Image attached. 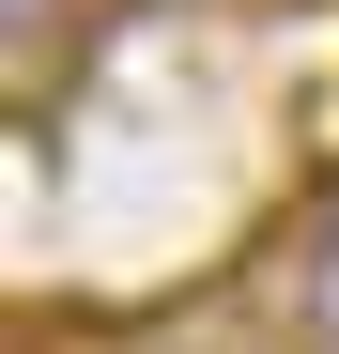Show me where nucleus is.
<instances>
[{
	"mask_svg": "<svg viewBox=\"0 0 339 354\" xmlns=\"http://www.w3.org/2000/svg\"><path fill=\"white\" fill-rule=\"evenodd\" d=\"M232 308H247L277 354H339V169H324V201H309V216H277L262 247H247Z\"/></svg>",
	"mask_w": 339,
	"mask_h": 354,
	"instance_id": "nucleus-1",
	"label": "nucleus"
}]
</instances>
